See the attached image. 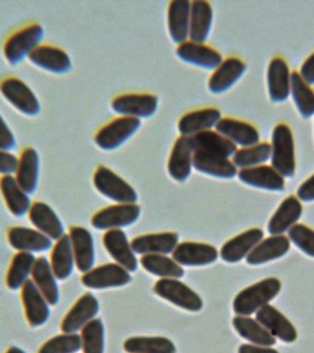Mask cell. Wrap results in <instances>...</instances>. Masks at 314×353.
<instances>
[{"label": "cell", "mask_w": 314, "mask_h": 353, "mask_svg": "<svg viewBox=\"0 0 314 353\" xmlns=\"http://www.w3.org/2000/svg\"><path fill=\"white\" fill-rule=\"evenodd\" d=\"M271 165L284 178H292L296 171V151L291 124L286 121L275 123L271 138Z\"/></svg>", "instance_id": "cell-1"}, {"label": "cell", "mask_w": 314, "mask_h": 353, "mask_svg": "<svg viewBox=\"0 0 314 353\" xmlns=\"http://www.w3.org/2000/svg\"><path fill=\"white\" fill-rule=\"evenodd\" d=\"M43 36V28L38 22L22 25L5 39L2 46L5 59L11 65H18L40 46Z\"/></svg>", "instance_id": "cell-2"}, {"label": "cell", "mask_w": 314, "mask_h": 353, "mask_svg": "<svg viewBox=\"0 0 314 353\" xmlns=\"http://www.w3.org/2000/svg\"><path fill=\"white\" fill-rule=\"evenodd\" d=\"M281 290L278 278L264 279L240 292L233 301V310L239 316H248L269 305Z\"/></svg>", "instance_id": "cell-3"}, {"label": "cell", "mask_w": 314, "mask_h": 353, "mask_svg": "<svg viewBox=\"0 0 314 353\" xmlns=\"http://www.w3.org/2000/svg\"><path fill=\"white\" fill-rule=\"evenodd\" d=\"M140 126L142 121L139 119L118 116L96 130L93 137L94 143L101 150H116L131 139Z\"/></svg>", "instance_id": "cell-4"}, {"label": "cell", "mask_w": 314, "mask_h": 353, "mask_svg": "<svg viewBox=\"0 0 314 353\" xmlns=\"http://www.w3.org/2000/svg\"><path fill=\"white\" fill-rule=\"evenodd\" d=\"M118 116L139 119L151 117L158 109V97L148 91H129L114 97L110 102Z\"/></svg>", "instance_id": "cell-5"}, {"label": "cell", "mask_w": 314, "mask_h": 353, "mask_svg": "<svg viewBox=\"0 0 314 353\" xmlns=\"http://www.w3.org/2000/svg\"><path fill=\"white\" fill-rule=\"evenodd\" d=\"M96 190L118 203H135L138 196L134 188L104 165H99L93 175Z\"/></svg>", "instance_id": "cell-6"}, {"label": "cell", "mask_w": 314, "mask_h": 353, "mask_svg": "<svg viewBox=\"0 0 314 353\" xmlns=\"http://www.w3.org/2000/svg\"><path fill=\"white\" fill-rule=\"evenodd\" d=\"M0 93L10 105L24 115L34 117L41 112V104L37 96L18 77L7 76L0 79Z\"/></svg>", "instance_id": "cell-7"}, {"label": "cell", "mask_w": 314, "mask_h": 353, "mask_svg": "<svg viewBox=\"0 0 314 353\" xmlns=\"http://www.w3.org/2000/svg\"><path fill=\"white\" fill-rule=\"evenodd\" d=\"M267 91L275 103H282L291 95V71L288 61L281 54L270 59L266 70Z\"/></svg>", "instance_id": "cell-8"}, {"label": "cell", "mask_w": 314, "mask_h": 353, "mask_svg": "<svg viewBox=\"0 0 314 353\" xmlns=\"http://www.w3.org/2000/svg\"><path fill=\"white\" fill-rule=\"evenodd\" d=\"M247 63L238 55H230L212 71L208 81L209 92L220 95L230 90L247 71Z\"/></svg>", "instance_id": "cell-9"}, {"label": "cell", "mask_w": 314, "mask_h": 353, "mask_svg": "<svg viewBox=\"0 0 314 353\" xmlns=\"http://www.w3.org/2000/svg\"><path fill=\"white\" fill-rule=\"evenodd\" d=\"M176 54L183 62L205 70L213 71L223 60L222 54L215 47L191 40L178 44Z\"/></svg>", "instance_id": "cell-10"}, {"label": "cell", "mask_w": 314, "mask_h": 353, "mask_svg": "<svg viewBox=\"0 0 314 353\" xmlns=\"http://www.w3.org/2000/svg\"><path fill=\"white\" fill-rule=\"evenodd\" d=\"M154 292L185 310L198 312L202 308L201 298L186 284L175 279H162L154 285Z\"/></svg>", "instance_id": "cell-11"}, {"label": "cell", "mask_w": 314, "mask_h": 353, "mask_svg": "<svg viewBox=\"0 0 314 353\" xmlns=\"http://www.w3.org/2000/svg\"><path fill=\"white\" fill-rule=\"evenodd\" d=\"M140 208L136 203H118L101 209L94 215L91 223L99 230L117 229L136 222Z\"/></svg>", "instance_id": "cell-12"}, {"label": "cell", "mask_w": 314, "mask_h": 353, "mask_svg": "<svg viewBox=\"0 0 314 353\" xmlns=\"http://www.w3.org/2000/svg\"><path fill=\"white\" fill-rule=\"evenodd\" d=\"M30 62L50 73L66 74L71 70V58L63 48L54 44L41 43L29 57Z\"/></svg>", "instance_id": "cell-13"}, {"label": "cell", "mask_w": 314, "mask_h": 353, "mask_svg": "<svg viewBox=\"0 0 314 353\" xmlns=\"http://www.w3.org/2000/svg\"><path fill=\"white\" fill-rule=\"evenodd\" d=\"M194 145L191 137L179 135L173 143L167 161V170L171 178L183 182L189 178L193 168Z\"/></svg>", "instance_id": "cell-14"}, {"label": "cell", "mask_w": 314, "mask_h": 353, "mask_svg": "<svg viewBox=\"0 0 314 353\" xmlns=\"http://www.w3.org/2000/svg\"><path fill=\"white\" fill-rule=\"evenodd\" d=\"M215 130L240 148L260 142V134L255 124L242 119L224 116L218 121Z\"/></svg>", "instance_id": "cell-15"}, {"label": "cell", "mask_w": 314, "mask_h": 353, "mask_svg": "<svg viewBox=\"0 0 314 353\" xmlns=\"http://www.w3.org/2000/svg\"><path fill=\"white\" fill-rule=\"evenodd\" d=\"M220 110L214 106H204L189 110L179 118L178 130L180 135L193 137L198 132L211 130L222 118Z\"/></svg>", "instance_id": "cell-16"}, {"label": "cell", "mask_w": 314, "mask_h": 353, "mask_svg": "<svg viewBox=\"0 0 314 353\" xmlns=\"http://www.w3.org/2000/svg\"><path fill=\"white\" fill-rule=\"evenodd\" d=\"M237 175L240 181L248 186L269 192H283L285 189V178L271 165L263 164L242 168Z\"/></svg>", "instance_id": "cell-17"}, {"label": "cell", "mask_w": 314, "mask_h": 353, "mask_svg": "<svg viewBox=\"0 0 314 353\" xmlns=\"http://www.w3.org/2000/svg\"><path fill=\"white\" fill-rule=\"evenodd\" d=\"M255 320L275 339L292 343L296 341L297 333L293 324L274 306L267 305L256 312Z\"/></svg>", "instance_id": "cell-18"}, {"label": "cell", "mask_w": 314, "mask_h": 353, "mask_svg": "<svg viewBox=\"0 0 314 353\" xmlns=\"http://www.w3.org/2000/svg\"><path fill=\"white\" fill-rule=\"evenodd\" d=\"M128 270L118 264H104L85 273L82 283L91 289H107L125 285L131 281Z\"/></svg>", "instance_id": "cell-19"}, {"label": "cell", "mask_w": 314, "mask_h": 353, "mask_svg": "<svg viewBox=\"0 0 314 353\" xmlns=\"http://www.w3.org/2000/svg\"><path fill=\"white\" fill-rule=\"evenodd\" d=\"M21 298L29 324L34 327L45 324L50 316L49 303L32 280L22 286Z\"/></svg>", "instance_id": "cell-20"}, {"label": "cell", "mask_w": 314, "mask_h": 353, "mask_svg": "<svg viewBox=\"0 0 314 353\" xmlns=\"http://www.w3.org/2000/svg\"><path fill=\"white\" fill-rule=\"evenodd\" d=\"M98 311L99 305L96 298L91 294H85L66 314L61 328L63 333H76L93 320Z\"/></svg>", "instance_id": "cell-21"}, {"label": "cell", "mask_w": 314, "mask_h": 353, "mask_svg": "<svg viewBox=\"0 0 314 353\" xmlns=\"http://www.w3.org/2000/svg\"><path fill=\"white\" fill-rule=\"evenodd\" d=\"M193 168L205 175L223 179H233L238 173L230 159L201 150L194 151Z\"/></svg>", "instance_id": "cell-22"}, {"label": "cell", "mask_w": 314, "mask_h": 353, "mask_svg": "<svg viewBox=\"0 0 314 353\" xmlns=\"http://www.w3.org/2000/svg\"><path fill=\"white\" fill-rule=\"evenodd\" d=\"M174 261L184 266H205L217 261L216 248L203 243L183 242L173 251Z\"/></svg>", "instance_id": "cell-23"}, {"label": "cell", "mask_w": 314, "mask_h": 353, "mask_svg": "<svg viewBox=\"0 0 314 353\" xmlns=\"http://www.w3.org/2000/svg\"><path fill=\"white\" fill-rule=\"evenodd\" d=\"M302 205L299 198L294 195L288 196L284 199L270 218L267 225L269 233L271 236H280L289 231L302 217Z\"/></svg>", "instance_id": "cell-24"}, {"label": "cell", "mask_w": 314, "mask_h": 353, "mask_svg": "<svg viewBox=\"0 0 314 353\" xmlns=\"http://www.w3.org/2000/svg\"><path fill=\"white\" fill-rule=\"evenodd\" d=\"M264 232L259 228H252L238 234L226 242L222 250L220 256L229 263H236L247 258L251 251L262 241Z\"/></svg>", "instance_id": "cell-25"}, {"label": "cell", "mask_w": 314, "mask_h": 353, "mask_svg": "<svg viewBox=\"0 0 314 353\" xmlns=\"http://www.w3.org/2000/svg\"><path fill=\"white\" fill-rule=\"evenodd\" d=\"M11 247L19 252L40 253L49 250L52 239L36 229L17 226L11 228L8 234Z\"/></svg>", "instance_id": "cell-26"}, {"label": "cell", "mask_w": 314, "mask_h": 353, "mask_svg": "<svg viewBox=\"0 0 314 353\" xmlns=\"http://www.w3.org/2000/svg\"><path fill=\"white\" fill-rule=\"evenodd\" d=\"M40 174V157L32 146L22 149L19 156L15 179L19 186L28 194H32L37 189Z\"/></svg>", "instance_id": "cell-27"}, {"label": "cell", "mask_w": 314, "mask_h": 353, "mask_svg": "<svg viewBox=\"0 0 314 353\" xmlns=\"http://www.w3.org/2000/svg\"><path fill=\"white\" fill-rule=\"evenodd\" d=\"M190 1L173 0L167 6V29L171 40L180 44L189 38Z\"/></svg>", "instance_id": "cell-28"}, {"label": "cell", "mask_w": 314, "mask_h": 353, "mask_svg": "<svg viewBox=\"0 0 314 353\" xmlns=\"http://www.w3.org/2000/svg\"><path fill=\"white\" fill-rule=\"evenodd\" d=\"M178 242V234L165 232L138 236L132 240L131 247L140 255H165L175 250Z\"/></svg>", "instance_id": "cell-29"}, {"label": "cell", "mask_w": 314, "mask_h": 353, "mask_svg": "<svg viewBox=\"0 0 314 353\" xmlns=\"http://www.w3.org/2000/svg\"><path fill=\"white\" fill-rule=\"evenodd\" d=\"M29 217L32 225L50 239L59 240L63 236V223L52 207L43 201L32 204Z\"/></svg>", "instance_id": "cell-30"}, {"label": "cell", "mask_w": 314, "mask_h": 353, "mask_svg": "<svg viewBox=\"0 0 314 353\" xmlns=\"http://www.w3.org/2000/svg\"><path fill=\"white\" fill-rule=\"evenodd\" d=\"M213 22V8L204 0L190 2L189 38L197 43H206Z\"/></svg>", "instance_id": "cell-31"}, {"label": "cell", "mask_w": 314, "mask_h": 353, "mask_svg": "<svg viewBox=\"0 0 314 353\" xmlns=\"http://www.w3.org/2000/svg\"><path fill=\"white\" fill-rule=\"evenodd\" d=\"M105 248L110 256L128 272L137 270L138 262L134 250L129 244L125 233L121 229H113L104 234Z\"/></svg>", "instance_id": "cell-32"}, {"label": "cell", "mask_w": 314, "mask_h": 353, "mask_svg": "<svg viewBox=\"0 0 314 353\" xmlns=\"http://www.w3.org/2000/svg\"><path fill=\"white\" fill-rule=\"evenodd\" d=\"M69 237L77 269L81 272H90L95 262L94 241L90 232L81 226H74L72 228Z\"/></svg>", "instance_id": "cell-33"}, {"label": "cell", "mask_w": 314, "mask_h": 353, "mask_svg": "<svg viewBox=\"0 0 314 353\" xmlns=\"http://www.w3.org/2000/svg\"><path fill=\"white\" fill-rule=\"evenodd\" d=\"M291 248V241L288 237L280 236H271L260 243L247 256V262L249 265L256 266L266 262L275 261L286 255Z\"/></svg>", "instance_id": "cell-34"}, {"label": "cell", "mask_w": 314, "mask_h": 353, "mask_svg": "<svg viewBox=\"0 0 314 353\" xmlns=\"http://www.w3.org/2000/svg\"><path fill=\"white\" fill-rule=\"evenodd\" d=\"M0 190L6 205L14 216L21 217L29 212L32 206L29 194L19 186L15 176H2L0 178Z\"/></svg>", "instance_id": "cell-35"}, {"label": "cell", "mask_w": 314, "mask_h": 353, "mask_svg": "<svg viewBox=\"0 0 314 353\" xmlns=\"http://www.w3.org/2000/svg\"><path fill=\"white\" fill-rule=\"evenodd\" d=\"M190 137L195 150L218 154L227 159L233 157L237 150V146L217 130H207Z\"/></svg>", "instance_id": "cell-36"}, {"label": "cell", "mask_w": 314, "mask_h": 353, "mask_svg": "<svg viewBox=\"0 0 314 353\" xmlns=\"http://www.w3.org/2000/svg\"><path fill=\"white\" fill-rule=\"evenodd\" d=\"M33 283L45 297L49 305L59 302V289L51 263L44 256L36 259L32 273Z\"/></svg>", "instance_id": "cell-37"}, {"label": "cell", "mask_w": 314, "mask_h": 353, "mask_svg": "<svg viewBox=\"0 0 314 353\" xmlns=\"http://www.w3.org/2000/svg\"><path fill=\"white\" fill-rule=\"evenodd\" d=\"M74 263L70 237L63 234L57 240L51 255V267L55 277L61 281L67 279L73 272Z\"/></svg>", "instance_id": "cell-38"}, {"label": "cell", "mask_w": 314, "mask_h": 353, "mask_svg": "<svg viewBox=\"0 0 314 353\" xmlns=\"http://www.w3.org/2000/svg\"><path fill=\"white\" fill-rule=\"evenodd\" d=\"M233 324L239 335L253 345L271 347L275 344L274 336L255 319L238 316L234 317Z\"/></svg>", "instance_id": "cell-39"}, {"label": "cell", "mask_w": 314, "mask_h": 353, "mask_svg": "<svg viewBox=\"0 0 314 353\" xmlns=\"http://www.w3.org/2000/svg\"><path fill=\"white\" fill-rule=\"evenodd\" d=\"M291 95L297 112L304 119H310L314 115V90L308 83L300 76V72H291Z\"/></svg>", "instance_id": "cell-40"}, {"label": "cell", "mask_w": 314, "mask_h": 353, "mask_svg": "<svg viewBox=\"0 0 314 353\" xmlns=\"http://www.w3.org/2000/svg\"><path fill=\"white\" fill-rule=\"evenodd\" d=\"M271 157V143L262 141L255 145L237 148L231 161L236 168H242L255 167L263 165Z\"/></svg>", "instance_id": "cell-41"}, {"label": "cell", "mask_w": 314, "mask_h": 353, "mask_svg": "<svg viewBox=\"0 0 314 353\" xmlns=\"http://www.w3.org/2000/svg\"><path fill=\"white\" fill-rule=\"evenodd\" d=\"M128 353H176L173 342L164 336H134L124 342Z\"/></svg>", "instance_id": "cell-42"}, {"label": "cell", "mask_w": 314, "mask_h": 353, "mask_svg": "<svg viewBox=\"0 0 314 353\" xmlns=\"http://www.w3.org/2000/svg\"><path fill=\"white\" fill-rule=\"evenodd\" d=\"M36 259L32 253L19 252L11 261L7 274V285L10 290L22 288L29 280Z\"/></svg>", "instance_id": "cell-43"}, {"label": "cell", "mask_w": 314, "mask_h": 353, "mask_svg": "<svg viewBox=\"0 0 314 353\" xmlns=\"http://www.w3.org/2000/svg\"><path fill=\"white\" fill-rule=\"evenodd\" d=\"M140 263L148 272L164 279L181 278L185 272L179 264L165 255H145Z\"/></svg>", "instance_id": "cell-44"}, {"label": "cell", "mask_w": 314, "mask_h": 353, "mask_svg": "<svg viewBox=\"0 0 314 353\" xmlns=\"http://www.w3.org/2000/svg\"><path fill=\"white\" fill-rule=\"evenodd\" d=\"M82 349L84 353H104V325L95 319L81 330Z\"/></svg>", "instance_id": "cell-45"}, {"label": "cell", "mask_w": 314, "mask_h": 353, "mask_svg": "<svg viewBox=\"0 0 314 353\" xmlns=\"http://www.w3.org/2000/svg\"><path fill=\"white\" fill-rule=\"evenodd\" d=\"M81 349V336L76 333H65L49 339L38 353H76Z\"/></svg>", "instance_id": "cell-46"}, {"label": "cell", "mask_w": 314, "mask_h": 353, "mask_svg": "<svg viewBox=\"0 0 314 353\" xmlns=\"http://www.w3.org/2000/svg\"><path fill=\"white\" fill-rule=\"evenodd\" d=\"M289 241L306 255L314 258V230L303 223H296L289 230Z\"/></svg>", "instance_id": "cell-47"}, {"label": "cell", "mask_w": 314, "mask_h": 353, "mask_svg": "<svg viewBox=\"0 0 314 353\" xmlns=\"http://www.w3.org/2000/svg\"><path fill=\"white\" fill-rule=\"evenodd\" d=\"M19 157L10 151L0 149V174L2 176L12 175L16 173Z\"/></svg>", "instance_id": "cell-48"}, {"label": "cell", "mask_w": 314, "mask_h": 353, "mask_svg": "<svg viewBox=\"0 0 314 353\" xmlns=\"http://www.w3.org/2000/svg\"><path fill=\"white\" fill-rule=\"evenodd\" d=\"M16 138L12 131L0 115V149L11 151L16 148Z\"/></svg>", "instance_id": "cell-49"}, {"label": "cell", "mask_w": 314, "mask_h": 353, "mask_svg": "<svg viewBox=\"0 0 314 353\" xmlns=\"http://www.w3.org/2000/svg\"><path fill=\"white\" fill-rule=\"evenodd\" d=\"M297 195L300 201L305 203L314 201V173L300 184Z\"/></svg>", "instance_id": "cell-50"}, {"label": "cell", "mask_w": 314, "mask_h": 353, "mask_svg": "<svg viewBox=\"0 0 314 353\" xmlns=\"http://www.w3.org/2000/svg\"><path fill=\"white\" fill-rule=\"evenodd\" d=\"M299 72L306 82L314 85V50L303 61Z\"/></svg>", "instance_id": "cell-51"}, {"label": "cell", "mask_w": 314, "mask_h": 353, "mask_svg": "<svg viewBox=\"0 0 314 353\" xmlns=\"http://www.w3.org/2000/svg\"><path fill=\"white\" fill-rule=\"evenodd\" d=\"M238 353H280L271 347L258 346L253 344H242L240 346Z\"/></svg>", "instance_id": "cell-52"}, {"label": "cell", "mask_w": 314, "mask_h": 353, "mask_svg": "<svg viewBox=\"0 0 314 353\" xmlns=\"http://www.w3.org/2000/svg\"><path fill=\"white\" fill-rule=\"evenodd\" d=\"M6 353H26L24 352V350H22L21 349H19L18 347H11L10 349L8 350V352Z\"/></svg>", "instance_id": "cell-53"}]
</instances>
